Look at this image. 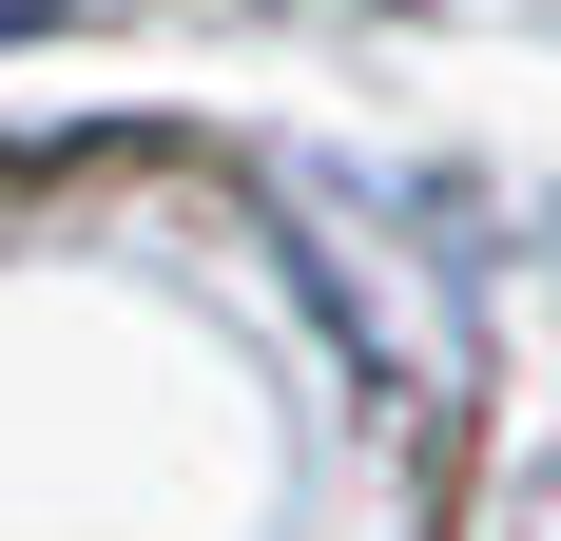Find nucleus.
Here are the masks:
<instances>
[{
	"instance_id": "obj_1",
	"label": "nucleus",
	"mask_w": 561,
	"mask_h": 541,
	"mask_svg": "<svg viewBox=\"0 0 561 541\" xmlns=\"http://www.w3.org/2000/svg\"><path fill=\"white\" fill-rule=\"evenodd\" d=\"M39 20H58V0H0V39H39Z\"/></svg>"
}]
</instances>
